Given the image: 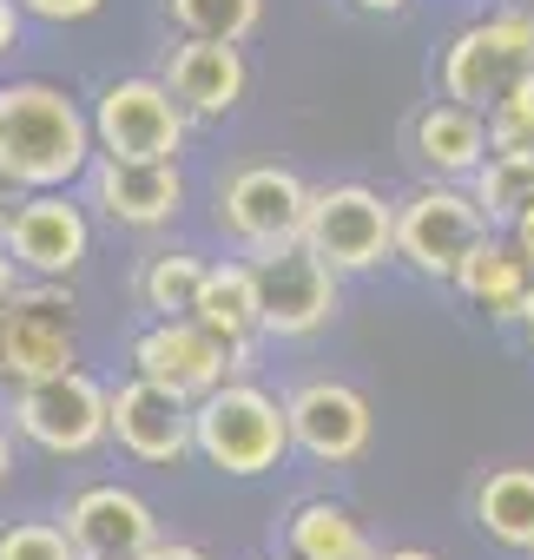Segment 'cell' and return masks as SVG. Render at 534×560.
Segmentation results:
<instances>
[{
    "label": "cell",
    "instance_id": "cell-28",
    "mask_svg": "<svg viewBox=\"0 0 534 560\" xmlns=\"http://www.w3.org/2000/svg\"><path fill=\"white\" fill-rule=\"evenodd\" d=\"M27 8H34V14H47V21H86L100 0H27Z\"/></svg>",
    "mask_w": 534,
    "mask_h": 560
},
{
    "label": "cell",
    "instance_id": "cell-25",
    "mask_svg": "<svg viewBox=\"0 0 534 560\" xmlns=\"http://www.w3.org/2000/svg\"><path fill=\"white\" fill-rule=\"evenodd\" d=\"M264 14V0H172V21L198 40H244Z\"/></svg>",
    "mask_w": 534,
    "mask_h": 560
},
{
    "label": "cell",
    "instance_id": "cell-1",
    "mask_svg": "<svg viewBox=\"0 0 534 560\" xmlns=\"http://www.w3.org/2000/svg\"><path fill=\"white\" fill-rule=\"evenodd\" d=\"M86 165V119L67 93L27 80L0 86V178L14 185H67Z\"/></svg>",
    "mask_w": 534,
    "mask_h": 560
},
{
    "label": "cell",
    "instance_id": "cell-17",
    "mask_svg": "<svg viewBox=\"0 0 534 560\" xmlns=\"http://www.w3.org/2000/svg\"><path fill=\"white\" fill-rule=\"evenodd\" d=\"M185 185L172 159H106L100 165V205L126 224H165L178 211Z\"/></svg>",
    "mask_w": 534,
    "mask_h": 560
},
{
    "label": "cell",
    "instance_id": "cell-32",
    "mask_svg": "<svg viewBox=\"0 0 534 560\" xmlns=\"http://www.w3.org/2000/svg\"><path fill=\"white\" fill-rule=\"evenodd\" d=\"M8 298H14V264L0 257V304H8Z\"/></svg>",
    "mask_w": 534,
    "mask_h": 560
},
{
    "label": "cell",
    "instance_id": "cell-37",
    "mask_svg": "<svg viewBox=\"0 0 534 560\" xmlns=\"http://www.w3.org/2000/svg\"><path fill=\"white\" fill-rule=\"evenodd\" d=\"M527 14H534V0H527Z\"/></svg>",
    "mask_w": 534,
    "mask_h": 560
},
{
    "label": "cell",
    "instance_id": "cell-21",
    "mask_svg": "<svg viewBox=\"0 0 534 560\" xmlns=\"http://www.w3.org/2000/svg\"><path fill=\"white\" fill-rule=\"evenodd\" d=\"M475 521L501 547H534V468H495L475 488Z\"/></svg>",
    "mask_w": 534,
    "mask_h": 560
},
{
    "label": "cell",
    "instance_id": "cell-18",
    "mask_svg": "<svg viewBox=\"0 0 534 560\" xmlns=\"http://www.w3.org/2000/svg\"><path fill=\"white\" fill-rule=\"evenodd\" d=\"M527 277H534V264L521 257V244L508 250V244H488V237H481V244L462 257L455 284H462L488 317H521V311H527V291H534Z\"/></svg>",
    "mask_w": 534,
    "mask_h": 560
},
{
    "label": "cell",
    "instance_id": "cell-11",
    "mask_svg": "<svg viewBox=\"0 0 534 560\" xmlns=\"http://www.w3.org/2000/svg\"><path fill=\"white\" fill-rule=\"evenodd\" d=\"M481 244V211L462 198V191H416L396 218V250L416 264V270H436V277H455L462 257Z\"/></svg>",
    "mask_w": 534,
    "mask_h": 560
},
{
    "label": "cell",
    "instance_id": "cell-26",
    "mask_svg": "<svg viewBox=\"0 0 534 560\" xmlns=\"http://www.w3.org/2000/svg\"><path fill=\"white\" fill-rule=\"evenodd\" d=\"M495 152H534V73L514 80L501 100H495V126H488Z\"/></svg>",
    "mask_w": 534,
    "mask_h": 560
},
{
    "label": "cell",
    "instance_id": "cell-13",
    "mask_svg": "<svg viewBox=\"0 0 534 560\" xmlns=\"http://www.w3.org/2000/svg\"><path fill=\"white\" fill-rule=\"evenodd\" d=\"M291 442L317 462H357L370 448V402L344 383H304L291 402Z\"/></svg>",
    "mask_w": 534,
    "mask_h": 560
},
{
    "label": "cell",
    "instance_id": "cell-8",
    "mask_svg": "<svg viewBox=\"0 0 534 560\" xmlns=\"http://www.w3.org/2000/svg\"><path fill=\"white\" fill-rule=\"evenodd\" d=\"M14 422H21L27 442H40V448H54V455H80V448H93V442L113 429V396H106L93 376L67 370V376L27 383Z\"/></svg>",
    "mask_w": 534,
    "mask_h": 560
},
{
    "label": "cell",
    "instance_id": "cell-16",
    "mask_svg": "<svg viewBox=\"0 0 534 560\" xmlns=\"http://www.w3.org/2000/svg\"><path fill=\"white\" fill-rule=\"evenodd\" d=\"M165 86L191 106V113H231L244 100V54L237 40H185L165 67Z\"/></svg>",
    "mask_w": 534,
    "mask_h": 560
},
{
    "label": "cell",
    "instance_id": "cell-15",
    "mask_svg": "<svg viewBox=\"0 0 534 560\" xmlns=\"http://www.w3.org/2000/svg\"><path fill=\"white\" fill-rule=\"evenodd\" d=\"M8 250L40 277H67L86 257V218L67 198H34L8 218Z\"/></svg>",
    "mask_w": 534,
    "mask_h": 560
},
{
    "label": "cell",
    "instance_id": "cell-23",
    "mask_svg": "<svg viewBox=\"0 0 534 560\" xmlns=\"http://www.w3.org/2000/svg\"><path fill=\"white\" fill-rule=\"evenodd\" d=\"M475 205L495 211V218H521V211L534 205V152H495V159L481 165Z\"/></svg>",
    "mask_w": 534,
    "mask_h": 560
},
{
    "label": "cell",
    "instance_id": "cell-10",
    "mask_svg": "<svg viewBox=\"0 0 534 560\" xmlns=\"http://www.w3.org/2000/svg\"><path fill=\"white\" fill-rule=\"evenodd\" d=\"M231 357H237V350H231L218 330H205L198 317H165V324L146 330L139 350H132L139 376H152V383H165V389H178V396H211V389L224 383Z\"/></svg>",
    "mask_w": 534,
    "mask_h": 560
},
{
    "label": "cell",
    "instance_id": "cell-36",
    "mask_svg": "<svg viewBox=\"0 0 534 560\" xmlns=\"http://www.w3.org/2000/svg\"><path fill=\"white\" fill-rule=\"evenodd\" d=\"M0 475H8V435H0Z\"/></svg>",
    "mask_w": 534,
    "mask_h": 560
},
{
    "label": "cell",
    "instance_id": "cell-19",
    "mask_svg": "<svg viewBox=\"0 0 534 560\" xmlns=\"http://www.w3.org/2000/svg\"><path fill=\"white\" fill-rule=\"evenodd\" d=\"M205 330H218L231 350H244L251 330H264V298H257V264H218L198 291V311H191Z\"/></svg>",
    "mask_w": 534,
    "mask_h": 560
},
{
    "label": "cell",
    "instance_id": "cell-7",
    "mask_svg": "<svg viewBox=\"0 0 534 560\" xmlns=\"http://www.w3.org/2000/svg\"><path fill=\"white\" fill-rule=\"evenodd\" d=\"M218 218H224L244 244H257V250H285V244H304L311 191H304V178L285 172V165H251V172H237V178L224 185Z\"/></svg>",
    "mask_w": 534,
    "mask_h": 560
},
{
    "label": "cell",
    "instance_id": "cell-29",
    "mask_svg": "<svg viewBox=\"0 0 534 560\" xmlns=\"http://www.w3.org/2000/svg\"><path fill=\"white\" fill-rule=\"evenodd\" d=\"M139 560H205V553H198V547H178V540H152Z\"/></svg>",
    "mask_w": 534,
    "mask_h": 560
},
{
    "label": "cell",
    "instance_id": "cell-20",
    "mask_svg": "<svg viewBox=\"0 0 534 560\" xmlns=\"http://www.w3.org/2000/svg\"><path fill=\"white\" fill-rule=\"evenodd\" d=\"M481 152H488V132H481L475 106H462V100L455 106H429L416 119V159L422 165H436V172H475Z\"/></svg>",
    "mask_w": 534,
    "mask_h": 560
},
{
    "label": "cell",
    "instance_id": "cell-5",
    "mask_svg": "<svg viewBox=\"0 0 534 560\" xmlns=\"http://www.w3.org/2000/svg\"><path fill=\"white\" fill-rule=\"evenodd\" d=\"M304 244L330 264V270H370L396 250V218L370 185H330L311 198V224Z\"/></svg>",
    "mask_w": 534,
    "mask_h": 560
},
{
    "label": "cell",
    "instance_id": "cell-27",
    "mask_svg": "<svg viewBox=\"0 0 534 560\" xmlns=\"http://www.w3.org/2000/svg\"><path fill=\"white\" fill-rule=\"evenodd\" d=\"M0 560H86V553L73 547V534H67V527L21 521V527L0 534Z\"/></svg>",
    "mask_w": 534,
    "mask_h": 560
},
{
    "label": "cell",
    "instance_id": "cell-6",
    "mask_svg": "<svg viewBox=\"0 0 534 560\" xmlns=\"http://www.w3.org/2000/svg\"><path fill=\"white\" fill-rule=\"evenodd\" d=\"M185 100L165 80H119L100 93V145L106 159H178L185 145Z\"/></svg>",
    "mask_w": 534,
    "mask_h": 560
},
{
    "label": "cell",
    "instance_id": "cell-14",
    "mask_svg": "<svg viewBox=\"0 0 534 560\" xmlns=\"http://www.w3.org/2000/svg\"><path fill=\"white\" fill-rule=\"evenodd\" d=\"M67 534L86 560H139L159 527H152V508L132 494V488H86L73 508H67Z\"/></svg>",
    "mask_w": 534,
    "mask_h": 560
},
{
    "label": "cell",
    "instance_id": "cell-9",
    "mask_svg": "<svg viewBox=\"0 0 534 560\" xmlns=\"http://www.w3.org/2000/svg\"><path fill=\"white\" fill-rule=\"evenodd\" d=\"M257 298H264V330L311 337L337 311V277L311 244H285V250L257 257Z\"/></svg>",
    "mask_w": 534,
    "mask_h": 560
},
{
    "label": "cell",
    "instance_id": "cell-30",
    "mask_svg": "<svg viewBox=\"0 0 534 560\" xmlns=\"http://www.w3.org/2000/svg\"><path fill=\"white\" fill-rule=\"evenodd\" d=\"M514 244H521V257L534 264V205H527V211L514 218Z\"/></svg>",
    "mask_w": 534,
    "mask_h": 560
},
{
    "label": "cell",
    "instance_id": "cell-24",
    "mask_svg": "<svg viewBox=\"0 0 534 560\" xmlns=\"http://www.w3.org/2000/svg\"><path fill=\"white\" fill-rule=\"evenodd\" d=\"M205 277H211V264H198V257H178V250L172 257H152V270H146V304L165 311V317H191Z\"/></svg>",
    "mask_w": 534,
    "mask_h": 560
},
{
    "label": "cell",
    "instance_id": "cell-33",
    "mask_svg": "<svg viewBox=\"0 0 534 560\" xmlns=\"http://www.w3.org/2000/svg\"><path fill=\"white\" fill-rule=\"evenodd\" d=\"M357 8H370V14H396L403 0H357Z\"/></svg>",
    "mask_w": 534,
    "mask_h": 560
},
{
    "label": "cell",
    "instance_id": "cell-35",
    "mask_svg": "<svg viewBox=\"0 0 534 560\" xmlns=\"http://www.w3.org/2000/svg\"><path fill=\"white\" fill-rule=\"evenodd\" d=\"M521 324H527V343H534V291H527V311H521Z\"/></svg>",
    "mask_w": 534,
    "mask_h": 560
},
{
    "label": "cell",
    "instance_id": "cell-31",
    "mask_svg": "<svg viewBox=\"0 0 534 560\" xmlns=\"http://www.w3.org/2000/svg\"><path fill=\"white\" fill-rule=\"evenodd\" d=\"M8 47H14V8L0 0V54H8Z\"/></svg>",
    "mask_w": 534,
    "mask_h": 560
},
{
    "label": "cell",
    "instance_id": "cell-12",
    "mask_svg": "<svg viewBox=\"0 0 534 560\" xmlns=\"http://www.w3.org/2000/svg\"><path fill=\"white\" fill-rule=\"evenodd\" d=\"M113 435L139 462H178L185 448H198V429H191L185 396L165 389V383H152V376H139V383H126L113 396Z\"/></svg>",
    "mask_w": 534,
    "mask_h": 560
},
{
    "label": "cell",
    "instance_id": "cell-4",
    "mask_svg": "<svg viewBox=\"0 0 534 560\" xmlns=\"http://www.w3.org/2000/svg\"><path fill=\"white\" fill-rule=\"evenodd\" d=\"M534 73V14H501V21H481V27H468L455 47H449V60H442V86H449V100H462V106H488V100H501L514 80H527Z\"/></svg>",
    "mask_w": 534,
    "mask_h": 560
},
{
    "label": "cell",
    "instance_id": "cell-2",
    "mask_svg": "<svg viewBox=\"0 0 534 560\" xmlns=\"http://www.w3.org/2000/svg\"><path fill=\"white\" fill-rule=\"evenodd\" d=\"M191 429H198V455L224 475H264L291 448V409H278L251 383H218L191 409Z\"/></svg>",
    "mask_w": 534,
    "mask_h": 560
},
{
    "label": "cell",
    "instance_id": "cell-22",
    "mask_svg": "<svg viewBox=\"0 0 534 560\" xmlns=\"http://www.w3.org/2000/svg\"><path fill=\"white\" fill-rule=\"evenodd\" d=\"M291 547L298 560H370L363 527L350 521V508H330V501H311L291 514Z\"/></svg>",
    "mask_w": 534,
    "mask_h": 560
},
{
    "label": "cell",
    "instance_id": "cell-34",
    "mask_svg": "<svg viewBox=\"0 0 534 560\" xmlns=\"http://www.w3.org/2000/svg\"><path fill=\"white\" fill-rule=\"evenodd\" d=\"M383 560H436V553H422V547H403V553H383Z\"/></svg>",
    "mask_w": 534,
    "mask_h": 560
},
{
    "label": "cell",
    "instance_id": "cell-3",
    "mask_svg": "<svg viewBox=\"0 0 534 560\" xmlns=\"http://www.w3.org/2000/svg\"><path fill=\"white\" fill-rule=\"evenodd\" d=\"M73 370V298L67 291H14L0 304V376L47 383Z\"/></svg>",
    "mask_w": 534,
    "mask_h": 560
}]
</instances>
